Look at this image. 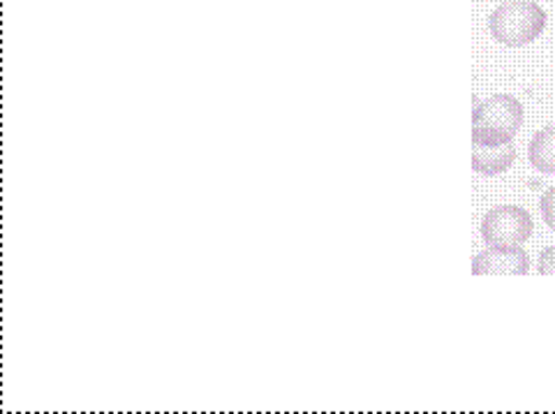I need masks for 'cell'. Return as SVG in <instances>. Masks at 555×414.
<instances>
[{
  "label": "cell",
  "mask_w": 555,
  "mask_h": 414,
  "mask_svg": "<svg viewBox=\"0 0 555 414\" xmlns=\"http://www.w3.org/2000/svg\"><path fill=\"white\" fill-rule=\"evenodd\" d=\"M524 124V107L512 95L498 93L475 105L473 114V142L481 146L512 144Z\"/></svg>",
  "instance_id": "cell-1"
},
{
  "label": "cell",
  "mask_w": 555,
  "mask_h": 414,
  "mask_svg": "<svg viewBox=\"0 0 555 414\" xmlns=\"http://www.w3.org/2000/svg\"><path fill=\"white\" fill-rule=\"evenodd\" d=\"M546 12L532 0H507L493 10L489 28L491 36L507 47H524L542 36Z\"/></svg>",
  "instance_id": "cell-2"
},
{
  "label": "cell",
  "mask_w": 555,
  "mask_h": 414,
  "mask_svg": "<svg viewBox=\"0 0 555 414\" xmlns=\"http://www.w3.org/2000/svg\"><path fill=\"white\" fill-rule=\"evenodd\" d=\"M532 234V218L520 206H495L481 222V238L491 248H514Z\"/></svg>",
  "instance_id": "cell-3"
},
{
  "label": "cell",
  "mask_w": 555,
  "mask_h": 414,
  "mask_svg": "<svg viewBox=\"0 0 555 414\" xmlns=\"http://www.w3.org/2000/svg\"><path fill=\"white\" fill-rule=\"evenodd\" d=\"M530 271V257L520 246L489 248L477 255L473 262L475 275H526Z\"/></svg>",
  "instance_id": "cell-4"
},
{
  "label": "cell",
  "mask_w": 555,
  "mask_h": 414,
  "mask_svg": "<svg viewBox=\"0 0 555 414\" xmlns=\"http://www.w3.org/2000/svg\"><path fill=\"white\" fill-rule=\"evenodd\" d=\"M516 158V146L514 144H502V146H481L475 144L473 151V169L477 174L483 177H498L502 171H507Z\"/></svg>",
  "instance_id": "cell-5"
},
{
  "label": "cell",
  "mask_w": 555,
  "mask_h": 414,
  "mask_svg": "<svg viewBox=\"0 0 555 414\" xmlns=\"http://www.w3.org/2000/svg\"><path fill=\"white\" fill-rule=\"evenodd\" d=\"M530 163L544 174H555V126H548L532 137Z\"/></svg>",
  "instance_id": "cell-6"
},
{
  "label": "cell",
  "mask_w": 555,
  "mask_h": 414,
  "mask_svg": "<svg viewBox=\"0 0 555 414\" xmlns=\"http://www.w3.org/2000/svg\"><path fill=\"white\" fill-rule=\"evenodd\" d=\"M542 216L546 225L555 232V185L548 187L542 197Z\"/></svg>",
  "instance_id": "cell-7"
},
{
  "label": "cell",
  "mask_w": 555,
  "mask_h": 414,
  "mask_svg": "<svg viewBox=\"0 0 555 414\" xmlns=\"http://www.w3.org/2000/svg\"><path fill=\"white\" fill-rule=\"evenodd\" d=\"M540 273L542 275H555V246L546 248L540 257Z\"/></svg>",
  "instance_id": "cell-8"
}]
</instances>
